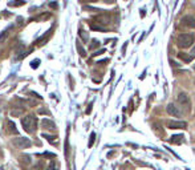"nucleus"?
<instances>
[{
	"label": "nucleus",
	"instance_id": "f257e3e1",
	"mask_svg": "<svg viewBox=\"0 0 195 170\" xmlns=\"http://www.w3.org/2000/svg\"><path fill=\"white\" fill-rule=\"evenodd\" d=\"M21 125H23L24 130L28 133H35L37 129V118L32 114H28L25 117H23L21 120Z\"/></svg>",
	"mask_w": 195,
	"mask_h": 170
},
{
	"label": "nucleus",
	"instance_id": "f03ea898",
	"mask_svg": "<svg viewBox=\"0 0 195 170\" xmlns=\"http://www.w3.org/2000/svg\"><path fill=\"white\" fill-rule=\"evenodd\" d=\"M194 41H195V35H192V33H181V35L177 37L178 47H181L183 49L190 48L194 44Z\"/></svg>",
	"mask_w": 195,
	"mask_h": 170
},
{
	"label": "nucleus",
	"instance_id": "7ed1b4c3",
	"mask_svg": "<svg viewBox=\"0 0 195 170\" xmlns=\"http://www.w3.org/2000/svg\"><path fill=\"white\" fill-rule=\"evenodd\" d=\"M12 142H13V145L16 146V148H19V149H27L32 145L31 140L25 138V137H18V138H15Z\"/></svg>",
	"mask_w": 195,
	"mask_h": 170
},
{
	"label": "nucleus",
	"instance_id": "20e7f679",
	"mask_svg": "<svg viewBox=\"0 0 195 170\" xmlns=\"http://www.w3.org/2000/svg\"><path fill=\"white\" fill-rule=\"evenodd\" d=\"M166 110H167V113H169L170 116H172V117H181V116H182V110H181L175 104H172V103H170L169 105L166 106Z\"/></svg>",
	"mask_w": 195,
	"mask_h": 170
},
{
	"label": "nucleus",
	"instance_id": "39448f33",
	"mask_svg": "<svg viewBox=\"0 0 195 170\" xmlns=\"http://www.w3.org/2000/svg\"><path fill=\"white\" fill-rule=\"evenodd\" d=\"M178 104L179 105H182V106H185L186 109H190V105H191V103H190V97H188V94H186V93H179L178 94Z\"/></svg>",
	"mask_w": 195,
	"mask_h": 170
},
{
	"label": "nucleus",
	"instance_id": "423d86ee",
	"mask_svg": "<svg viewBox=\"0 0 195 170\" xmlns=\"http://www.w3.org/2000/svg\"><path fill=\"white\" fill-rule=\"evenodd\" d=\"M166 126L169 129H185L187 126V122H185V121H167Z\"/></svg>",
	"mask_w": 195,
	"mask_h": 170
},
{
	"label": "nucleus",
	"instance_id": "0eeeda50",
	"mask_svg": "<svg viewBox=\"0 0 195 170\" xmlns=\"http://www.w3.org/2000/svg\"><path fill=\"white\" fill-rule=\"evenodd\" d=\"M182 23H183V25H186L188 28H195V18L194 16H190V15L185 16V18L182 19Z\"/></svg>",
	"mask_w": 195,
	"mask_h": 170
},
{
	"label": "nucleus",
	"instance_id": "6e6552de",
	"mask_svg": "<svg viewBox=\"0 0 195 170\" xmlns=\"http://www.w3.org/2000/svg\"><path fill=\"white\" fill-rule=\"evenodd\" d=\"M5 126H7V133L8 134H19V130H18V128H16L13 121L8 120L7 124H5Z\"/></svg>",
	"mask_w": 195,
	"mask_h": 170
},
{
	"label": "nucleus",
	"instance_id": "1a4fd4ad",
	"mask_svg": "<svg viewBox=\"0 0 195 170\" xmlns=\"http://www.w3.org/2000/svg\"><path fill=\"white\" fill-rule=\"evenodd\" d=\"M16 53H18V59L21 60V59H24L29 52H28V50L24 48V45H23V44H19L18 47H16Z\"/></svg>",
	"mask_w": 195,
	"mask_h": 170
},
{
	"label": "nucleus",
	"instance_id": "9d476101",
	"mask_svg": "<svg viewBox=\"0 0 195 170\" xmlns=\"http://www.w3.org/2000/svg\"><path fill=\"white\" fill-rule=\"evenodd\" d=\"M41 128L43 129H52V130H54L56 129V124L49 120V118H43V120H41Z\"/></svg>",
	"mask_w": 195,
	"mask_h": 170
},
{
	"label": "nucleus",
	"instance_id": "9b49d317",
	"mask_svg": "<svg viewBox=\"0 0 195 170\" xmlns=\"http://www.w3.org/2000/svg\"><path fill=\"white\" fill-rule=\"evenodd\" d=\"M183 135L182 134H175V135H171L170 140H169V142L170 144H175V145H181L183 142Z\"/></svg>",
	"mask_w": 195,
	"mask_h": 170
},
{
	"label": "nucleus",
	"instance_id": "f8f14e48",
	"mask_svg": "<svg viewBox=\"0 0 195 170\" xmlns=\"http://www.w3.org/2000/svg\"><path fill=\"white\" fill-rule=\"evenodd\" d=\"M178 57H179L181 60H183V61H185V63H191L194 56H192V55H190V56H188V55L183 53V52H179V53H178Z\"/></svg>",
	"mask_w": 195,
	"mask_h": 170
},
{
	"label": "nucleus",
	"instance_id": "ddd939ff",
	"mask_svg": "<svg viewBox=\"0 0 195 170\" xmlns=\"http://www.w3.org/2000/svg\"><path fill=\"white\" fill-rule=\"evenodd\" d=\"M20 162L23 163V165H29V163H31V156H28V154H21V156H20Z\"/></svg>",
	"mask_w": 195,
	"mask_h": 170
},
{
	"label": "nucleus",
	"instance_id": "4468645a",
	"mask_svg": "<svg viewBox=\"0 0 195 170\" xmlns=\"http://www.w3.org/2000/svg\"><path fill=\"white\" fill-rule=\"evenodd\" d=\"M51 35H52V31H48V32H47V33H45V35H44V36H43V37H41V39H38V40H37V41H36V43H37V44H38V45H43V44H44V43H43V41H45V40H47V39H48V37H49V36H51Z\"/></svg>",
	"mask_w": 195,
	"mask_h": 170
},
{
	"label": "nucleus",
	"instance_id": "2eb2a0df",
	"mask_svg": "<svg viewBox=\"0 0 195 170\" xmlns=\"http://www.w3.org/2000/svg\"><path fill=\"white\" fill-rule=\"evenodd\" d=\"M43 137L44 138H47L48 141H49V142H52V144H57V140H56V138H57V137H56V135H48V134H43Z\"/></svg>",
	"mask_w": 195,
	"mask_h": 170
},
{
	"label": "nucleus",
	"instance_id": "dca6fc26",
	"mask_svg": "<svg viewBox=\"0 0 195 170\" xmlns=\"http://www.w3.org/2000/svg\"><path fill=\"white\" fill-rule=\"evenodd\" d=\"M25 0H15V2H11L9 5L11 7H20V5H24Z\"/></svg>",
	"mask_w": 195,
	"mask_h": 170
},
{
	"label": "nucleus",
	"instance_id": "f3484780",
	"mask_svg": "<svg viewBox=\"0 0 195 170\" xmlns=\"http://www.w3.org/2000/svg\"><path fill=\"white\" fill-rule=\"evenodd\" d=\"M79 35H80V37L84 41H88V40H89V35H88V33L84 31V29H80V31H79Z\"/></svg>",
	"mask_w": 195,
	"mask_h": 170
},
{
	"label": "nucleus",
	"instance_id": "a211bd4d",
	"mask_svg": "<svg viewBox=\"0 0 195 170\" xmlns=\"http://www.w3.org/2000/svg\"><path fill=\"white\" fill-rule=\"evenodd\" d=\"M77 49H79V53H80V56H82V57H84V56H86V52H85V49H84L82 47H81V44H80V41H77Z\"/></svg>",
	"mask_w": 195,
	"mask_h": 170
},
{
	"label": "nucleus",
	"instance_id": "6ab92c4d",
	"mask_svg": "<svg viewBox=\"0 0 195 170\" xmlns=\"http://www.w3.org/2000/svg\"><path fill=\"white\" fill-rule=\"evenodd\" d=\"M94 140H96V133H92V134H90V140H89V144H88L89 148H92V145H93V142H94Z\"/></svg>",
	"mask_w": 195,
	"mask_h": 170
},
{
	"label": "nucleus",
	"instance_id": "aec40b11",
	"mask_svg": "<svg viewBox=\"0 0 195 170\" xmlns=\"http://www.w3.org/2000/svg\"><path fill=\"white\" fill-rule=\"evenodd\" d=\"M7 36H8V31H4L2 35H0V44H2V43L5 40V39H7Z\"/></svg>",
	"mask_w": 195,
	"mask_h": 170
},
{
	"label": "nucleus",
	"instance_id": "412c9836",
	"mask_svg": "<svg viewBox=\"0 0 195 170\" xmlns=\"http://www.w3.org/2000/svg\"><path fill=\"white\" fill-rule=\"evenodd\" d=\"M98 47H100V43H98L97 40H93L92 44H90V49L93 50V49H96V48H98Z\"/></svg>",
	"mask_w": 195,
	"mask_h": 170
},
{
	"label": "nucleus",
	"instance_id": "4be33fe9",
	"mask_svg": "<svg viewBox=\"0 0 195 170\" xmlns=\"http://www.w3.org/2000/svg\"><path fill=\"white\" fill-rule=\"evenodd\" d=\"M38 64H40V60H33L31 63V66L33 68V69H36V68L38 66Z\"/></svg>",
	"mask_w": 195,
	"mask_h": 170
},
{
	"label": "nucleus",
	"instance_id": "5701e85b",
	"mask_svg": "<svg viewBox=\"0 0 195 170\" xmlns=\"http://www.w3.org/2000/svg\"><path fill=\"white\" fill-rule=\"evenodd\" d=\"M43 157H52V158H54L56 156L53 154V153H44V154H43Z\"/></svg>",
	"mask_w": 195,
	"mask_h": 170
},
{
	"label": "nucleus",
	"instance_id": "b1692460",
	"mask_svg": "<svg viewBox=\"0 0 195 170\" xmlns=\"http://www.w3.org/2000/svg\"><path fill=\"white\" fill-rule=\"evenodd\" d=\"M105 50L104 49H101V50H98V52H96V53H93V56H97V55H101V53H104Z\"/></svg>",
	"mask_w": 195,
	"mask_h": 170
},
{
	"label": "nucleus",
	"instance_id": "393cba45",
	"mask_svg": "<svg viewBox=\"0 0 195 170\" xmlns=\"http://www.w3.org/2000/svg\"><path fill=\"white\" fill-rule=\"evenodd\" d=\"M104 2H105V3H109V4H111V3H114L115 0H104Z\"/></svg>",
	"mask_w": 195,
	"mask_h": 170
},
{
	"label": "nucleus",
	"instance_id": "a878e982",
	"mask_svg": "<svg viewBox=\"0 0 195 170\" xmlns=\"http://www.w3.org/2000/svg\"><path fill=\"white\" fill-rule=\"evenodd\" d=\"M191 55H192V56H195V47L191 49Z\"/></svg>",
	"mask_w": 195,
	"mask_h": 170
},
{
	"label": "nucleus",
	"instance_id": "bb28decb",
	"mask_svg": "<svg viewBox=\"0 0 195 170\" xmlns=\"http://www.w3.org/2000/svg\"><path fill=\"white\" fill-rule=\"evenodd\" d=\"M171 66H178V64L174 63V61H171Z\"/></svg>",
	"mask_w": 195,
	"mask_h": 170
},
{
	"label": "nucleus",
	"instance_id": "cd10ccee",
	"mask_svg": "<svg viewBox=\"0 0 195 170\" xmlns=\"http://www.w3.org/2000/svg\"><path fill=\"white\" fill-rule=\"evenodd\" d=\"M49 5H52L53 8H56V7H57V4H56V3H52V4H49Z\"/></svg>",
	"mask_w": 195,
	"mask_h": 170
},
{
	"label": "nucleus",
	"instance_id": "c85d7f7f",
	"mask_svg": "<svg viewBox=\"0 0 195 170\" xmlns=\"http://www.w3.org/2000/svg\"><path fill=\"white\" fill-rule=\"evenodd\" d=\"M0 170H4V169H3V167H2V166H0Z\"/></svg>",
	"mask_w": 195,
	"mask_h": 170
},
{
	"label": "nucleus",
	"instance_id": "c756f323",
	"mask_svg": "<svg viewBox=\"0 0 195 170\" xmlns=\"http://www.w3.org/2000/svg\"><path fill=\"white\" fill-rule=\"evenodd\" d=\"M194 71H195V64H194Z\"/></svg>",
	"mask_w": 195,
	"mask_h": 170
}]
</instances>
